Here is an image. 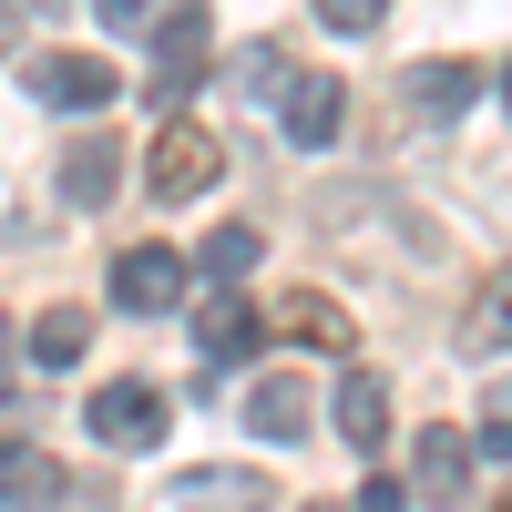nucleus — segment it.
Listing matches in <instances>:
<instances>
[{"mask_svg":"<svg viewBox=\"0 0 512 512\" xmlns=\"http://www.w3.org/2000/svg\"><path fill=\"white\" fill-rule=\"evenodd\" d=\"M41 11H62V0H0V21H41Z\"/></svg>","mask_w":512,"mask_h":512,"instance_id":"25","label":"nucleus"},{"mask_svg":"<svg viewBox=\"0 0 512 512\" xmlns=\"http://www.w3.org/2000/svg\"><path fill=\"white\" fill-rule=\"evenodd\" d=\"M11 369H21V328L0 318V400H11Z\"/></svg>","mask_w":512,"mask_h":512,"instance_id":"24","label":"nucleus"},{"mask_svg":"<svg viewBox=\"0 0 512 512\" xmlns=\"http://www.w3.org/2000/svg\"><path fill=\"white\" fill-rule=\"evenodd\" d=\"M226 82H236L246 103H277L287 93V52H277V41H246V52L226 62Z\"/></svg>","mask_w":512,"mask_h":512,"instance_id":"18","label":"nucleus"},{"mask_svg":"<svg viewBox=\"0 0 512 512\" xmlns=\"http://www.w3.org/2000/svg\"><path fill=\"white\" fill-rule=\"evenodd\" d=\"M41 502H72L62 461L41 441H0V512H41Z\"/></svg>","mask_w":512,"mask_h":512,"instance_id":"12","label":"nucleus"},{"mask_svg":"<svg viewBox=\"0 0 512 512\" xmlns=\"http://www.w3.org/2000/svg\"><path fill=\"white\" fill-rule=\"evenodd\" d=\"M256 256H267V236H256V226H216V236H205V256H195V277H205V287H246Z\"/></svg>","mask_w":512,"mask_h":512,"instance_id":"16","label":"nucleus"},{"mask_svg":"<svg viewBox=\"0 0 512 512\" xmlns=\"http://www.w3.org/2000/svg\"><path fill=\"white\" fill-rule=\"evenodd\" d=\"M287 328H297V349H328V359L349 349V318H338L328 297H287Z\"/></svg>","mask_w":512,"mask_h":512,"instance_id":"19","label":"nucleus"},{"mask_svg":"<svg viewBox=\"0 0 512 512\" xmlns=\"http://www.w3.org/2000/svg\"><path fill=\"white\" fill-rule=\"evenodd\" d=\"M185 297H195V256H175V246H123L113 256V308L164 318V308H185Z\"/></svg>","mask_w":512,"mask_h":512,"instance_id":"3","label":"nucleus"},{"mask_svg":"<svg viewBox=\"0 0 512 512\" xmlns=\"http://www.w3.org/2000/svg\"><path fill=\"white\" fill-rule=\"evenodd\" d=\"M195 349H205V369H236V359L267 349V328H256V308H246V287H205V297H195Z\"/></svg>","mask_w":512,"mask_h":512,"instance_id":"8","label":"nucleus"},{"mask_svg":"<svg viewBox=\"0 0 512 512\" xmlns=\"http://www.w3.org/2000/svg\"><path fill=\"white\" fill-rule=\"evenodd\" d=\"M359 512H410V482H390V472H369V482H359Z\"/></svg>","mask_w":512,"mask_h":512,"instance_id":"23","label":"nucleus"},{"mask_svg":"<svg viewBox=\"0 0 512 512\" xmlns=\"http://www.w3.org/2000/svg\"><path fill=\"white\" fill-rule=\"evenodd\" d=\"M93 21H103L113 41H144V31H154V0H93Z\"/></svg>","mask_w":512,"mask_h":512,"instance_id":"22","label":"nucleus"},{"mask_svg":"<svg viewBox=\"0 0 512 512\" xmlns=\"http://www.w3.org/2000/svg\"><path fill=\"white\" fill-rule=\"evenodd\" d=\"M502 103H512V62H502Z\"/></svg>","mask_w":512,"mask_h":512,"instance_id":"28","label":"nucleus"},{"mask_svg":"<svg viewBox=\"0 0 512 512\" xmlns=\"http://www.w3.org/2000/svg\"><path fill=\"white\" fill-rule=\"evenodd\" d=\"M482 93H492L482 62H410L400 72V113H420V123H461Z\"/></svg>","mask_w":512,"mask_h":512,"instance_id":"7","label":"nucleus"},{"mask_svg":"<svg viewBox=\"0 0 512 512\" xmlns=\"http://www.w3.org/2000/svg\"><path fill=\"white\" fill-rule=\"evenodd\" d=\"M82 349H93V308H52L31 328V359L41 369H82Z\"/></svg>","mask_w":512,"mask_h":512,"instance_id":"17","label":"nucleus"},{"mask_svg":"<svg viewBox=\"0 0 512 512\" xmlns=\"http://www.w3.org/2000/svg\"><path fill=\"white\" fill-rule=\"evenodd\" d=\"M11 31H21V21H0V52H11Z\"/></svg>","mask_w":512,"mask_h":512,"instance_id":"26","label":"nucleus"},{"mask_svg":"<svg viewBox=\"0 0 512 512\" xmlns=\"http://www.w3.org/2000/svg\"><path fill=\"white\" fill-rule=\"evenodd\" d=\"M82 512H113V502H93V492H82Z\"/></svg>","mask_w":512,"mask_h":512,"instance_id":"27","label":"nucleus"},{"mask_svg":"<svg viewBox=\"0 0 512 512\" xmlns=\"http://www.w3.org/2000/svg\"><path fill=\"white\" fill-rule=\"evenodd\" d=\"M318 21H328V31H349V41H369L379 21H390V0H318Z\"/></svg>","mask_w":512,"mask_h":512,"instance_id":"21","label":"nucleus"},{"mask_svg":"<svg viewBox=\"0 0 512 512\" xmlns=\"http://www.w3.org/2000/svg\"><path fill=\"white\" fill-rule=\"evenodd\" d=\"M308 420H318V390H308V379H297V369H267V379H246V431L256 441H308Z\"/></svg>","mask_w":512,"mask_h":512,"instance_id":"9","label":"nucleus"},{"mask_svg":"<svg viewBox=\"0 0 512 512\" xmlns=\"http://www.w3.org/2000/svg\"><path fill=\"white\" fill-rule=\"evenodd\" d=\"M82 420H93L103 451H164V390L154 379H103Z\"/></svg>","mask_w":512,"mask_h":512,"instance_id":"5","label":"nucleus"},{"mask_svg":"<svg viewBox=\"0 0 512 512\" xmlns=\"http://www.w3.org/2000/svg\"><path fill=\"white\" fill-rule=\"evenodd\" d=\"M52 185H62V205H82V216H103V205L123 195V144L113 134H82L62 164H52Z\"/></svg>","mask_w":512,"mask_h":512,"instance_id":"11","label":"nucleus"},{"mask_svg":"<svg viewBox=\"0 0 512 512\" xmlns=\"http://www.w3.org/2000/svg\"><path fill=\"white\" fill-rule=\"evenodd\" d=\"M410 482H420V502H461V492H472V431L420 420V431H410Z\"/></svg>","mask_w":512,"mask_h":512,"instance_id":"10","label":"nucleus"},{"mask_svg":"<svg viewBox=\"0 0 512 512\" xmlns=\"http://www.w3.org/2000/svg\"><path fill=\"white\" fill-rule=\"evenodd\" d=\"M205 52H216V21H205V0H164V31H154V82H144L154 123H164V113H185V103L205 93Z\"/></svg>","mask_w":512,"mask_h":512,"instance_id":"1","label":"nucleus"},{"mask_svg":"<svg viewBox=\"0 0 512 512\" xmlns=\"http://www.w3.org/2000/svg\"><path fill=\"white\" fill-rule=\"evenodd\" d=\"M216 175H226V144L205 134L195 113H164L154 154H144V195L154 205H195V195H216Z\"/></svg>","mask_w":512,"mask_h":512,"instance_id":"2","label":"nucleus"},{"mask_svg":"<svg viewBox=\"0 0 512 512\" xmlns=\"http://www.w3.org/2000/svg\"><path fill=\"white\" fill-rule=\"evenodd\" d=\"M277 123H287V144H297V154H328L338 134H349V82H338V72H287Z\"/></svg>","mask_w":512,"mask_h":512,"instance_id":"6","label":"nucleus"},{"mask_svg":"<svg viewBox=\"0 0 512 512\" xmlns=\"http://www.w3.org/2000/svg\"><path fill=\"white\" fill-rule=\"evenodd\" d=\"M175 502H195V512H267L277 492L256 482V472H226V461H205V472H175Z\"/></svg>","mask_w":512,"mask_h":512,"instance_id":"15","label":"nucleus"},{"mask_svg":"<svg viewBox=\"0 0 512 512\" xmlns=\"http://www.w3.org/2000/svg\"><path fill=\"white\" fill-rule=\"evenodd\" d=\"M308 512H338V502H308Z\"/></svg>","mask_w":512,"mask_h":512,"instance_id":"30","label":"nucleus"},{"mask_svg":"<svg viewBox=\"0 0 512 512\" xmlns=\"http://www.w3.org/2000/svg\"><path fill=\"white\" fill-rule=\"evenodd\" d=\"M461 349H472V359H512V256L472 287V308H461Z\"/></svg>","mask_w":512,"mask_h":512,"instance_id":"13","label":"nucleus"},{"mask_svg":"<svg viewBox=\"0 0 512 512\" xmlns=\"http://www.w3.org/2000/svg\"><path fill=\"white\" fill-rule=\"evenodd\" d=\"M21 82H31V103H41V113H103V103L123 93L113 62H93V52H31Z\"/></svg>","mask_w":512,"mask_h":512,"instance_id":"4","label":"nucleus"},{"mask_svg":"<svg viewBox=\"0 0 512 512\" xmlns=\"http://www.w3.org/2000/svg\"><path fill=\"white\" fill-rule=\"evenodd\" d=\"M338 441H349V451H379V441H390V379H379V369H349V379H338Z\"/></svg>","mask_w":512,"mask_h":512,"instance_id":"14","label":"nucleus"},{"mask_svg":"<svg viewBox=\"0 0 512 512\" xmlns=\"http://www.w3.org/2000/svg\"><path fill=\"white\" fill-rule=\"evenodd\" d=\"M472 461L512 472V390H492V400H482V420H472Z\"/></svg>","mask_w":512,"mask_h":512,"instance_id":"20","label":"nucleus"},{"mask_svg":"<svg viewBox=\"0 0 512 512\" xmlns=\"http://www.w3.org/2000/svg\"><path fill=\"white\" fill-rule=\"evenodd\" d=\"M492 512H512V492H492Z\"/></svg>","mask_w":512,"mask_h":512,"instance_id":"29","label":"nucleus"}]
</instances>
